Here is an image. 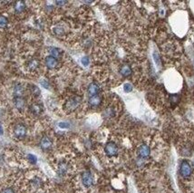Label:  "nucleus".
Wrapping results in <instances>:
<instances>
[{
  "instance_id": "obj_1",
  "label": "nucleus",
  "mask_w": 194,
  "mask_h": 193,
  "mask_svg": "<svg viewBox=\"0 0 194 193\" xmlns=\"http://www.w3.org/2000/svg\"><path fill=\"white\" fill-rule=\"evenodd\" d=\"M81 181L85 188H90L94 184V177L89 171H84L81 175Z\"/></svg>"
},
{
  "instance_id": "obj_2",
  "label": "nucleus",
  "mask_w": 194,
  "mask_h": 193,
  "mask_svg": "<svg viewBox=\"0 0 194 193\" xmlns=\"http://www.w3.org/2000/svg\"><path fill=\"white\" fill-rule=\"evenodd\" d=\"M104 152L108 157H114L118 154V147L113 141H109L104 147Z\"/></svg>"
},
{
  "instance_id": "obj_3",
  "label": "nucleus",
  "mask_w": 194,
  "mask_h": 193,
  "mask_svg": "<svg viewBox=\"0 0 194 193\" xmlns=\"http://www.w3.org/2000/svg\"><path fill=\"white\" fill-rule=\"evenodd\" d=\"M26 127L23 123H18L14 128V135L17 139H24L26 135Z\"/></svg>"
},
{
  "instance_id": "obj_4",
  "label": "nucleus",
  "mask_w": 194,
  "mask_h": 193,
  "mask_svg": "<svg viewBox=\"0 0 194 193\" xmlns=\"http://www.w3.org/2000/svg\"><path fill=\"white\" fill-rule=\"evenodd\" d=\"M180 173L183 178H189L192 173V169L187 160H183L180 166Z\"/></svg>"
},
{
  "instance_id": "obj_5",
  "label": "nucleus",
  "mask_w": 194,
  "mask_h": 193,
  "mask_svg": "<svg viewBox=\"0 0 194 193\" xmlns=\"http://www.w3.org/2000/svg\"><path fill=\"white\" fill-rule=\"evenodd\" d=\"M81 102V97L79 96H73L71 97L65 103V107L66 109H68L69 111H73L76 110Z\"/></svg>"
},
{
  "instance_id": "obj_6",
  "label": "nucleus",
  "mask_w": 194,
  "mask_h": 193,
  "mask_svg": "<svg viewBox=\"0 0 194 193\" xmlns=\"http://www.w3.org/2000/svg\"><path fill=\"white\" fill-rule=\"evenodd\" d=\"M151 154L150 147L146 144H142L138 149V155L141 159H147Z\"/></svg>"
},
{
  "instance_id": "obj_7",
  "label": "nucleus",
  "mask_w": 194,
  "mask_h": 193,
  "mask_svg": "<svg viewBox=\"0 0 194 193\" xmlns=\"http://www.w3.org/2000/svg\"><path fill=\"white\" fill-rule=\"evenodd\" d=\"M40 147L43 151H48L51 149L52 147V141L49 137L47 136H44L41 141H40Z\"/></svg>"
},
{
  "instance_id": "obj_8",
  "label": "nucleus",
  "mask_w": 194,
  "mask_h": 193,
  "mask_svg": "<svg viewBox=\"0 0 194 193\" xmlns=\"http://www.w3.org/2000/svg\"><path fill=\"white\" fill-rule=\"evenodd\" d=\"M44 64H46L47 67L49 68V69H54L58 66V60L56 58L49 55L46 58V60H44Z\"/></svg>"
},
{
  "instance_id": "obj_9",
  "label": "nucleus",
  "mask_w": 194,
  "mask_h": 193,
  "mask_svg": "<svg viewBox=\"0 0 194 193\" xmlns=\"http://www.w3.org/2000/svg\"><path fill=\"white\" fill-rule=\"evenodd\" d=\"M25 99L21 96V97H15L14 98V104L16 106V108L19 111H22L25 107Z\"/></svg>"
},
{
  "instance_id": "obj_10",
  "label": "nucleus",
  "mask_w": 194,
  "mask_h": 193,
  "mask_svg": "<svg viewBox=\"0 0 194 193\" xmlns=\"http://www.w3.org/2000/svg\"><path fill=\"white\" fill-rule=\"evenodd\" d=\"M87 92H88V94L90 95V97L97 95L98 93H99V86L97 85V83H90V84L88 85Z\"/></svg>"
},
{
  "instance_id": "obj_11",
  "label": "nucleus",
  "mask_w": 194,
  "mask_h": 193,
  "mask_svg": "<svg viewBox=\"0 0 194 193\" xmlns=\"http://www.w3.org/2000/svg\"><path fill=\"white\" fill-rule=\"evenodd\" d=\"M101 102H102V98H101V96H99L97 94V95L91 96L90 98H89L88 103H89V105L92 106V107H97L100 105Z\"/></svg>"
},
{
  "instance_id": "obj_12",
  "label": "nucleus",
  "mask_w": 194,
  "mask_h": 193,
  "mask_svg": "<svg viewBox=\"0 0 194 193\" xmlns=\"http://www.w3.org/2000/svg\"><path fill=\"white\" fill-rule=\"evenodd\" d=\"M39 65H40V63H39L38 60H36V59H32V60H30V61L28 62L27 68H28L29 71L35 72V71H36L39 68Z\"/></svg>"
},
{
  "instance_id": "obj_13",
  "label": "nucleus",
  "mask_w": 194,
  "mask_h": 193,
  "mask_svg": "<svg viewBox=\"0 0 194 193\" xmlns=\"http://www.w3.org/2000/svg\"><path fill=\"white\" fill-rule=\"evenodd\" d=\"M120 73L124 77H128L132 75V68L129 65H124L120 68Z\"/></svg>"
},
{
  "instance_id": "obj_14",
  "label": "nucleus",
  "mask_w": 194,
  "mask_h": 193,
  "mask_svg": "<svg viewBox=\"0 0 194 193\" xmlns=\"http://www.w3.org/2000/svg\"><path fill=\"white\" fill-rule=\"evenodd\" d=\"M29 109H30V112L35 115H39L43 112V107L38 103H33Z\"/></svg>"
},
{
  "instance_id": "obj_15",
  "label": "nucleus",
  "mask_w": 194,
  "mask_h": 193,
  "mask_svg": "<svg viewBox=\"0 0 194 193\" xmlns=\"http://www.w3.org/2000/svg\"><path fill=\"white\" fill-rule=\"evenodd\" d=\"M24 94V87L20 83H17L14 87V94L15 97H21Z\"/></svg>"
},
{
  "instance_id": "obj_16",
  "label": "nucleus",
  "mask_w": 194,
  "mask_h": 193,
  "mask_svg": "<svg viewBox=\"0 0 194 193\" xmlns=\"http://www.w3.org/2000/svg\"><path fill=\"white\" fill-rule=\"evenodd\" d=\"M67 171H68V165H67V163H65V162H64V161L59 163L58 170H57V172L59 173V175H61V176L65 175V173L67 172Z\"/></svg>"
},
{
  "instance_id": "obj_17",
  "label": "nucleus",
  "mask_w": 194,
  "mask_h": 193,
  "mask_svg": "<svg viewBox=\"0 0 194 193\" xmlns=\"http://www.w3.org/2000/svg\"><path fill=\"white\" fill-rule=\"evenodd\" d=\"M14 8H15V11H16L17 13H22L25 9V4L23 1L16 2V3H15Z\"/></svg>"
},
{
  "instance_id": "obj_18",
  "label": "nucleus",
  "mask_w": 194,
  "mask_h": 193,
  "mask_svg": "<svg viewBox=\"0 0 194 193\" xmlns=\"http://www.w3.org/2000/svg\"><path fill=\"white\" fill-rule=\"evenodd\" d=\"M50 54H51V56L54 57V58H60L61 55H62V51L60 49H58L56 47H51L50 48Z\"/></svg>"
},
{
  "instance_id": "obj_19",
  "label": "nucleus",
  "mask_w": 194,
  "mask_h": 193,
  "mask_svg": "<svg viewBox=\"0 0 194 193\" xmlns=\"http://www.w3.org/2000/svg\"><path fill=\"white\" fill-rule=\"evenodd\" d=\"M30 89H31V93H32V94H33L34 96H36V97H38V96L40 95V94H41V91H40L39 87H37L36 85H31Z\"/></svg>"
},
{
  "instance_id": "obj_20",
  "label": "nucleus",
  "mask_w": 194,
  "mask_h": 193,
  "mask_svg": "<svg viewBox=\"0 0 194 193\" xmlns=\"http://www.w3.org/2000/svg\"><path fill=\"white\" fill-rule=\"evenodd\" d=\"M8 24V20L6 17L4 16H0V28H5L7 27Z\"/></svg>"
},
{
  "instance_id": "obj_21",
  "label": "nucleus",
  "mask_w": 194,
  "mask_h": 193,
  "mask_svg": "<svg viewBox=\"0 0 194 193\" xmlns=\"http://www.w3.org/2000/svg\"><path fill=\"white\" fill-rule=\"evenodd\" d=\"M27 159H28L29 162L32 163V164H36V161H37V158L35 155H33V154H28L27 155Z\"/></svg>"
},
{
  "instance_id": "obj_22",
  "label": "nucleus",
  "mask_w": 194,
  "mask_h": 193,
  "mask_svg": "<svg viewBox=\"0 0 194 193\" xmlns=\"http://www.w3.org/2000/svg\"><path fill=\"white\" fill-rule=\"evenodd\" d=\"M124 90L125 93H130V92H132V84H130V83H125V84L124 85Z\"/></svg>"
},
{
  "instance_id": "obj_23",
  "label": "nucleus",
  "mask_w": 194,
  "mask_h": 193,
  "mask_svg": "<svg viewBox=\"0 0 194 193\" xmlns=\"http://www.w3.org/2000/svg\"><path fill=\"white\" fill-rule=\"evenodd\" d=\"M54 34L56 36H62L64 34V29L62 27H56V28H54Z\"/></svg>"
},
{
  "instance_id": "obj_24",
  "label": "nucleus",
  "mask_w": 194,
  "mask_h": 193,
  "mask_svg": "<svg viewBox=\"0 0 194 193\" xmlns=\"http://www.w3.org/2000/svg\"><path fill=\"white\" fill-rule=\"evenodd\" d=\"M40 84L46 89H49L50 88V85H49V83L47 81V80H41L40 81Z\"/></svg>"
},
{
  "instance_id": "obj_25",
  "label": "nucleus",
  "mask_w": 194,
  "mask_h": 193,
  "mask_svg": "<svg viewBox=\"0 0 194 193\" xmlns=\"http://www.w3.org/2000/svg\"><path fill=\"white\" fill-rule=\"evenodd\" d=\"M81 63H82L83 65L87 66V65H89V58H88L87 56H84V57L81 59Z\"/></svg>"
},
{
  "instance_id": "obj_26",
  "label": "nucleus",
  "mask_w": 194,
  "mask_h": 193,
  "mask_svg": "<svg viewBox=\"0 0 194 193\" xmlns=\"http://www.w3.org/2000/svg\"><path fill=\"white\" fill-rule=\"evenodd\" d=\"M58 126L60 127V128H62V129H67V128L70 127V124L67 123H59Z\"/></svg>"
},
{
  "instance_id": "obj_27",
  "label": "nucleus",
  "mask_w": 194,
  "mask_h": 193,
  "mask_svg": "<svg viewBox=\"0 0 194 193\" xmlns=\"http://www.w3.org/2000/svg\"><path fill=\"white\" fill-rule=\"evenodd\" d=\"M170 100H171V102H173V103H176V102H179V96H178V95H176V94H174V95H171V96L170 97Z\"/></svg>"
},
{
  "instance_id": "obj_28",
  "label": "nucleus",
  "mask_w": 194,
  "mask_h": 193,
  "mask_svg": "<svg viewBox=\"0 0 194 193\" xmlns=\"http://www.w3.org/2000/svg\"><path fill=\"white\" fill-rule=\"evenodd\" d=\"M2 193H16V192H15V190L11 188H7V189H3Z\"/></svg>"
},
{
  "instance_id": "obj_29",
  "label": "nucleus",
  "mask_w": 194,
  "mask_h": 193,
  "mask_svg": "<svg viewBox=\"0 0 194 193\" xmlns=\"http://www.w3.org/2000/svg\"><path fill=\"white\" fill-rule=\"evenodd\" d=\"M153 57H154V60H155V63L158 65H161V62H160V59H159V56L158 55H156V54L154 53L153 54Z\"/></svg>"
},
{
  "instance_id": "obj_30",
  "label": "nucleus",
  "mask_w": 194,
  "mask_h": 193,
  "mask_svg": "<svg viewBox=\"0 0 194 193\" xmlns=\"http://www.w3.org/2000/svg\"><path fill=\"white\" fill-rule=\"evenodd\" d=\"M65 3H66L65 1H56V2H55V4H56L57 6H64Z\"/></svg>"
},
{
  "instance_id": "obj_31",
  "label": "nucleus",
  "mask_w": 194,
  "mask_h": 193,
  "mask_svg": "<svg viewBox=\"0 0 194 193\" xmlns=\"http://www.w3.org/2000/svg\"><path fill=\"white\" fill-rule=\"evenodd\" d=\"M2 134H3V129L1 126H0V135H2Z\"/></svg>"
}]
</instances>
